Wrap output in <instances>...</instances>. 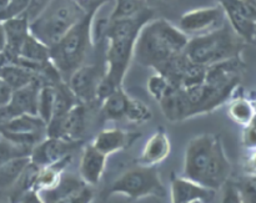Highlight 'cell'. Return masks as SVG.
<instances>
[{"instance_id":"obj_1","label":"cell","mask_w":256,"mask_h":203,"mask_svg":"<svg viewBox=\"0 0 256 203\" xmlns=\"http://www.w3.org/2000/svg\"><path fill=\"white\" fill-rule=\"evenodd\" d=\"M229 175L230 164L216 135H200L190 140L185 151V179L215 191L226 184Z\"/></svg>"},{"instance_id":"obj_2","label":"cell","mask_w":256,"mask_h":203,"mask_svg":"<svg viewBox=\"0 0 256 203\" xmlns=\"http://www.w3.org/2000/svg\"><path fill=\"white\" fill-rule=\"evenodd\" d=\"M152 19V11L144 7L135 16L112 19L110 21L105 35L106 55L104 79L114 87H122L130 61L134 57L138 35L142 26Z\"/></svg>"},{"instance_id":"obj_3","label":"cell","mask_w":256,"mask_h":203,"mask_svg":"<svg viewBox=\"0 0 256 203\" xmlns=\"http://www.w3.org/2000/svg\"><path fill=\"white\" fill-rule=\"evenodd\" d=\"M189 36L165 19H152L142 26L134 47V59L142 66L156 70L184 52Z\"/></svg>"},{"instance_id":"obj_4","label":"cell","mask_w":256,"mask_h":203,"mask_svg":"<svg viewBox=\"0 0 256 203\" xmlns=\"http://www.w3.org/2000/svg\"><path fill=\"white\" fill-rule=\"evenodd\" d=\"M95 11L88 12L56 44L49 47L50 61L65 82L78 67L84 65L90 49L94 46L92 40V21Z\"/></svg>"},{"instance_id":"obj_5","label":"cell","mask_w":256,"mask_h":203,"mask_svg":"<svg viewBox=\"0 0 256 203\" xmlns=\"http://www.w3.org/2000/svg\"><path fill=\"white\" fill-rule=\"evenodd\" d=\"M86 14L75 0H52L36 17L29 21V32L52 47Z\"/></svg>"},{"instance_id":"obj_6","label":"cell","mask_w":256,"mask_h":203,"mask_svg":"<svg viewBox=\"0 0 256 203\" xmlns=\"http://www.w3.org/2000/svg\"><path fill=\"white\" fill-rule=\"evenodd\" d=\"M240 42L226 25L199 36L189 37L184 54L192 62L202 66H212L216 62L238 57Z\"/></svg>"},{"instance_id":"obj_7","label":"cell","mask_w":256,"mask_h":203,"mask_svg":"<svg viewBox=\"0 0 256 203\" xmlns=\"http://www.w3.org/2000/svg\"><path fill=\"white\" fill-rule=\"evenodd\" d=\"M125 195L132 200L146 196L165 197L166 190L155 166L135 167L122 174L110 187V195Z\"/></svg>"},{"instance_id":"obj_8","label":"cell","mask_w":256,"mask_h":203,"mask_svg":"<svg viewBox=\"0 0 256 203\" xmlns=\"http://www.w3.org/2000/svg\"><path fill=\"white\" fill-rule=\"evenodd\" d=\"M236 85L226 86H212L209 84H200L195 86L186 87L184 90V96L188 105V116L202 115L216 109L222 104Z\"/></svg>"},{"instance_id":"obj_9","label":"cell","mask_w":256,"mask_h":203,"mask_svg":"<svg viewBox=\"0 0 256 203\" xmlns=\"http://www.w3.org/2000/svg\"><path fill=\"white\" fill-rule=\"evenodd\" d=\"M225 12L220 5L210 7H199L182 15L179 27L189 37L199 36L219 29L225 25Z\"/></svg>"},{"instance_id":"obj_10","label":"cell","mask_w":256,"mask_h":203,"mask_svg":"<svg viewBox=\"0 0 256 203\" xmlns=\"http://www.w3.org/2000/svg\"><path fill=\"white\" fill-rule=\"evenodd\" d=\"M105 75V65L84 64L69 76L66 84L79 104L89 105L96 101L100 81Z\"/></svg>"},{"instance_id":"obj_11","label":"cell","mask_w":256,"mask_h":203,"mask_svg":"<svg viewBox=\"0 0 256 203\" xmlns=\"http://www.w3.org/2000/svg\"><path fill=\"white\" fill-rule=\"evenodd\" d=\"M86 129V105L76 104L66 115L46 126V136L78 142Z\"/></svg>"},{"instance_id":"obj_12","label":"cell","mask_w":256,"mask_h":203,"mask_svg":"<svg viewBox=\"0 0 256 203\" xmlns=\"http://www.w3.org/2000/svg\"><path fill=\"white\" fill-rule=\"evenodd\" d=\"M75 145L76 142L46 136L32 147V154H30V164L34 165L38 169L52 166L72 155Z\"/></svg>"},{"instance_id":"obj_13","label":"cell","mask_w":256,"mask_h":203,"mask_svg":"<svg viewBox=\"0 0 256 203\" xmlns=\"http://www.w3.org/2000/svg\"><path fill=\"white\" fill-rule=\"evenodd\" d=\"M222 7L225 16H228L232 30L239 36L246 40H252L256 22L250 12L245 0H218Z\"/></svg>"},{"instance_id":"obj_14","label":"cell","mask_w":256,"mask_h":203,"mask_svg":"<svg viewBox=\"0 0 256 203\" xmlns=\"http://www.w3.org/2000/svg\"><path fill=\"white\" fill-rule=\"evenodd\" d=\"M172 203H189L192 201H212L215 191L195 184L185 177H175L172 180Z\"/></svg>"},{"instance_id":"obj_15","label":"cell","mask_w":256,"mask_h":203,"mask_svg":"<svg viewBox=\"0 0 256 203\" xmlns=\"http://www.w3.org/2000/svg\"><path fill=\"white\" fill-rule=\"evenodd\" d=\"M106 156L89 145L84 149L80 159L79 176L89 186H96L104 174Z\"/></svg>"},{"instance_id":"obj_16","label":"cell","mask_w":256,"mask_h":203,"mask_svg":"<svg viewBox=\"0 0 256 203\" xmlns=\"http://www.w3.org/2000/svg\"><path fill=\"white\" fill-rule=\"evenodd\" d=\"M240 70H242V62L238 57L216 62L206 67L205 84L212 85V86L238 85Z\"/></svg>"},{"instance_id":"obj_17","label":"cell","mask_w":256,"mask_h":203,"mask_svg":"<svg viewBox=\"0 0 256 203\" xmlns=\"http://www.w3.org/2000/svg\"><path fill=\"white\" fill-rule=\"evenodd\" d=\"M170 149L169 137L162 130H159L145 144L139 157V164L142 166H156L169 156Z\"/></svg>"},{"instance_id":"obj_18","label":"cell","mask_w":256,"mask_h":203,"mask_svg":"<svg viewBox=\"0 0 256 203\" xmlns=\"http://www.w3.org/2000/svg\"><path fill=\"white\" fill-rule=\"evenodd\" d=\"M2 27H4L5 32V46L9 49L12 54L18 56L22 42L30 34L29 21L22 15H20V16L12 17V19L5 20Z\"/></svg>"},{"instance_id":"obj_19","label":"cell","mask_w":256,"mask_h":203,"mask_svg":"<svg viewBox=\"0 0 256 203\" xmlns=\"http://www.w3.org/2000/svg\"><path fill=\"white\" fill-rule=\"evenodd\" d=\"M162 111L164 116L169 121L176 122L182 121L185 119H189L188 116V105L184 96V90L182 87L174 86L166 96L159 101Z\"/></svg>"},{"instance_id":"obj_20","label":"cell","mask_w":256,"mask_h":203,"mask_svg":"<svg viewBox=\"0 0 256 203\" xmlns=\"http://www.w3.org/2000/svg\"><path fill=\"white\" fill-rule=\"evenodd\" d=\"M130 135L119 129L104 130L95 137L92 146L99 150L105 156L125 149L130 144Z\"/></svg>"},{"instance_id":"obj_21","label":"cell","mask_w":256,"mask_h":203,"mask_svg":"<svg viewBox=\"0 0 256 203\" xmlns=\"http://www.w3.org/2000/svg\"><path fill=\"white\" fill-rule=\"evenodd\" d=\"M2 81L9 85L12 90H18L36 80L38 71L22 66V65H8L0 69Z\"/></svg>"},{"instance_id":"obj_22","label":"cell","mask_w":256,"mask_h":203,"mask_svg":"<svg viewBox=\"0 0 256 203\" xmlns=\"http://www.w3.org/2000/svg\"><path fill=\"white\" fill-rule=\"evenodd\" d=\"M129 99L124 92L122 87H118L112 92L104 101L102 102V112L105 119L118 121V120L125 119Z\"/></svg>"},{"instance_id":"obj_23","label":"cell","mask_w":256,"mask_h":203,"mask_svg":"<svg viewBox=\"0 0 256 203\" xmlns=\"http://www.w3.org/2000/svg\"><path fill=\"white\" fill-rule=\"evenodd\" d=\"M29 165L30 156L18 157L0 165V189L10 186L18 181Z\"/></svg>"},{"instance_id":"obj_24","label":"cell","mask_w":256,"mask_h":203,"mask_svg":"<svg viewBox=\"0 0 256 203\" xmlns=\"http://www.w3.org/2000/svg\"><path fill=\"white\" fill-rule=\"evenodd\" d=\"M55 100V85H42L38 96V116L46 124H49L52 115Z\"/></svg>"},{"instance_id":"obj_25","label":"cell","mask_w":256,"mask_h":203,"mask_svg":"<svg viewBox=\"0 0 256 203\" xmlns=\"http://www.w3.org/2000/svg\"><path fill=\"white\" fill-rule=\"evenodd\" d=\"M144 7V0H115L112 10V19L132 17Z\"/></svg>"},{"instance_id":"obj_26","label":"cell","mask_w":256,"mask_h":203,"mask_svg":"<svg viewBox=\"0 0 256 203\" xmlns=\"http://www.w3.org/2000/svg\"><path fill=\"white\" fill-rule=\"evenodd\" d=\"M152 117V112L146 104H144L142 100L130 97L126 112H125V119L128 121L134 122V124H142V122L150 121Z\"/></svg>"},{"instance_id":"obj_27","label":"cell","mask_w":256,"mask_h":203,"mask_svg":"<svg viewBox=\"0 0 256 203\" xmlns=\"http://www.w3.org/2000/svg\"><path fill=\"white\" fill-rule=\"evenodd\" d=\"M172 87H174V85H172L164 75L159 74V72L152 75L149 79V81H148V90H149V94L152 95V96L154 97V100H156L158 102L162 101Z\"/></svg>"},{"instance_id":"obj_28","label":"cell","mask_w":256,"mask_h":203,"mask_svg":"<svg viewBox=\"0 0 256 203\" xmlns=\"http://www.w3.org/2000/svg\"><path fill=\"white\" fill-rule=\"evenodd\" d=\"M229 115L232 119L239 122L242 125H248L252 122L254 119V110H252V105L246 101V100H235L229 107Z\"/></svg>"},{"instance_id":"obj_29","label":"cell","mask_w":256,"mask_h":203,"mask_svg":"<svg viewBox=\"0 0 256 203\" xmlns=\"http://www.w3.org/2000/svg\"><path fill=\"white\" fill-rule=\"evenodd\" d=\"M32 147L22 146V145L14 144L12 141L0 142V165L10 160L18 159V157L30 156L32 154Z\"/></svg>"},{"instance_id":"obj_30","label":"cell","mask_w":256,"mask_h":203,"mask_svg":"<svg viewBox=\"0 0 256 203\" xmlns=\"http://www.w3.org/2000/svg\"><path fill=\"white\" fill-rule=\"evenodd\" d=\"M92 197H94V192H92V186L85 185L82 189L76 190V191L72 192L66 196L60 197V199L50 203H92Z\"/></svg>"},{"instance_id":"obj_31","label":"cell","mask_w":256,"mask_h":203,"mask_svg":"<svg viewBox=\"0 0 256 203\" xmlns=\"http://www.w3.org/2000/svg\"><path fill=\"white\" fill-rule=\"evenodd\" d=\"M244 203H256V179L246 180L238 187Z\"/></svg>"},{"instance_id":"obj_32","label":"cell","mask_w":256,"mask_h":203,"mask_svg":"<svg viewBox=\"0 0 256 203\" xmlns=\"http://www.w3.org/2000/svg\"><path fill=\"white\" fill-rule=\"evenodd\" d=\"M50 1L52 0H29V4H28V7L24 14H22V16L28 21H32L34 17H36L48 6Z\"/></svg>"},{"instance_id":"obj_33","label":"cell","mask_w":256,"mask_h":203,"mask_svg":"<svg viewBox=\"0 0 256 203\" xmlns=\"http://www.w3.org/2000/svg\"><path fill=\"white\" fill-rule=\"evenodd\" d=\"M222 203H244L242 202L240 192L238 187L232 184L224 185V192H222Z\"/></svg>"},{"instance_id":"obj_34","label":"cell","mask_w":256,"mask_h":203,"mask_svg":"<svg viewBox=\"0 0 256 203\" xmlns=\"http://www.w3.org/2000/svg\"><path fill=\"white\" fill-rule=\"evenodd\" d=\"M82 9L86 12L95 11L96 9H99L102 5L106 4V2H110L112 0H75Z\"/></svg>"},{"instance_id":"obj_35","label":"cell","mask_w":256,"mask_h":203,"mask_svg":"<svg viewBox=\"0 0 256 203\" xmlns=\"http://www.w3.org/2000/svg\"><path fill=\"white\" fill-rule=\"evenodd\" d=\"M12 92H14V90L9 85L5 84L4 81L0 82V106L9 104L10 100H12Z\"/></svg>"},{"instance_id":"obj_36","label":"cell","mask_w":256,"mask_h":203,"mask_svg":"<svg viewBox=\"0 0 256 203\" xmlns=\"http://www.w3.org/2000/svg\"><path fill=\"white\" fill-rule=\"evenodd\" d=\"M20 203H44V201H42V197H40V195L36 191L30 190V191L25 192Z\"/></svg>"},{"instance_id":"obj_37","label":"cell","mask_w":256,"mask_h":203,"mask_svg":"<svg viewBox=\"0 0 256 203\" xmlns=\"http://www.w3.org/2000/svg\"><path fill=\"white\" fill-rule=\"evenodd\" d=\"M252 127H250L249 131H248L246 134V141L249 142V144L255 145L256 144V116L252 120Z\"/></svg>"},{"instance_id":"obj_38","label":"cell","mask_w":256,"mask_h":203,"mask_svg":"<svg viewBox=\"0 0 256 203\" xmlns=\"http://www.w3.org/2000/svg\"><path fill=\"white\" fill-rule=\"evenodd\" d=\"M245 1H246L250 12H252V17H254V20L256 22V0H245Z\"/></svg>"},{"instance_id":"obj_39","label":"cell","mask_w":256,"mask_h":203,"mask_svg":"<svg viewBox=\"0 0 256 203\" xmlns=\"http://www.w3.org/2000/svg\"><path fill=\"white\" fill-rule=\"evenodd\" d=\"M5 46V32H4V27L0 25V50Z\"/></svg>"},{"instance_id":"obj_40","label":"cell","mask_w":256,"mask_h":203,"mask_svg":"<svg viewBox=\"0 0 256 203\" xmlns=\"http://www.w3.org/2000/svg\"><path fill=\"white\" fill-rule=\"evenodd\" d=\"M189 203H204L202 201H192V202H189Z\"/></svg>"}]
</instances>
